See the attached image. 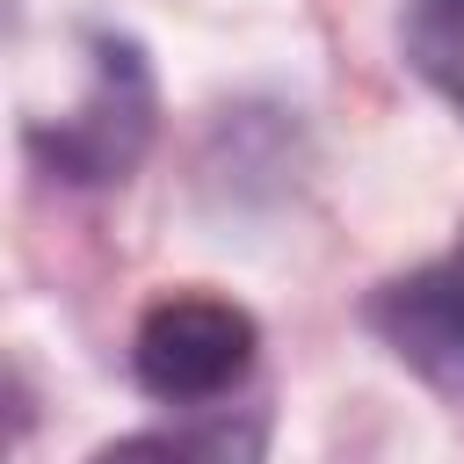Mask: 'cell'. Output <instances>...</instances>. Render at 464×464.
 I'll use <instances>...</instances> for the list:
<instances>
[{
  "instance_id": "3",
  "label": "cell",
  "mask_w": 464,
  "mask_h": 464,
  "mask_svg": "<svg viewBox=\"0 0 464 464\" xmlns=\"http://www.w3.org/2000/svg\"><path fill=\"white\" fill-rule=\"evenodd\" d=\"M355 319L428 392L464 399V232L442 254H428V261L370 283L362 304H355Z\"/></svg>"
},
{
  "instance_id": "2",
  "label": "cell",
  "mask_w": 464,
  "mask_h": 464,
  "mask_svg": "<svg viewBox=\"0 0 464 464\" xmlns=\"http://www.w3.org/2000/svg\"><path fill=\"white\" fill-rule=\"evenodd\" d=\"M261 362V319L210 290H167L145 304L130 334V384L160 406L210 413Z\"/></svg>"
},
{
  "instance_id": "5",
  "label": "cell",
  "mask_w": 464,
  "mask_h": 464,
  "mask_svg": "<svg viewBox=\"0 0 464 464\" xmlns=\"http://www.w3.org/2000/svg\"><path fill=\"white\" fill-rule=\"evenodd\" d=\"M130 450H160V457H261V450H268V420L232 428V413H225V406H210V420H203V428H152V435H123V442H109L102 457H130Z\"/></svg>"
},
{
  "instance_id": "1",
  "label": "cell",
  "mask_w": 464,
  "mask_h": 464,
  "mask_svg": "<svg viewBox=\"0 0 464 464\" xmlns=\"http://www.w3.org/2000/svg\"><path fill=\"white\" fill-rule=\"evenodd\" d=\"M80 51H87V94L65 116H36L22 130V152L36 160V174L65 188H116L160 138V80L145 44L109 22L80 29Z\"/></svg>"
},
{
  "instance_id": "4",
  "label": "cell",
  "mask_w": 464,
  "mask_h": 464,
  "mask_svg": "<svg viewBox=\"0 0 464 464\" xmlns=\"http://www.w3.org/2000/svg\"><path fill=\"white\" fill-rule=\"evenodd\" d=\"M399 58L442 109L464 116V0H406L399 7Z\"/></svg>"
}]
</instances>
